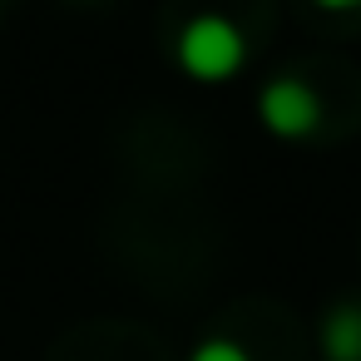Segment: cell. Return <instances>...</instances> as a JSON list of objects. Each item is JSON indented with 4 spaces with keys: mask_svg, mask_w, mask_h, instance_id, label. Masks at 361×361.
Instances as JSON below:
<instances>
[{
    "mask_svg": "<svg viewBox=\"0 0 361 361\" xmlns=\"http://www.w3.org/2000/svg\"><path fill=\"white\" fill-rule=\"evenodd\" d=\"M317 6H322V11H356L361 0H317Z\"/></svg>",
    "mask_w": 361,
    "mask_h": 361,
    "instance_id": "obj_5",
    "label": "cell"
},
{
    "mask_svg": "<svg viewBox=\"0 0 361 361\" xmlns=\"http://www.w3.org/2000/svg\"><path fill=\"white\" fill-rule=\"evenodd\" d=\"M257 114L277 139H307L322 124V99L302 80H272L257 99Z\"/></svg>",
    "mask_w": 361,
    "mask_h": 361,
    "instance_id": "obj_2",
    "label": "cell"
},
{
    "mask_svg": "<svg viewBox=\"0 0 361 361\" xmlns=\"http://www.w3.org/2000/svg\"><path fill=\"white\" fill-rule=\"evenodd\" d=\"M322 356L326 361H361V307H331L322 322Z\"/></svg>",
    "mask_w": 361,
    "mask_h": 361,
    "instance_id": "obj_3",
    "label": "cell"
},
{
    "mask_svg": "<svg viewBox=\"0 0 361 361\" xmlns=\"http://www.w3.org/2000/svg\"><path fill=\"white\" fill-rule=\"evenodd\" d=\"M193 361H252V356H247L238 341H223V336H218V341H203V346L193 351Z\"/></svg>",
    "mask_w": 361,
    "mask_h": 361,
    "instance_id": "obj_4",
    "label": "cell"
},
{
    "mask_svg": "<svg viewBox=\"0 0 361 361\" xmlns=\"http://www.w3.org/2000/svg\"><path fill=\"white\" fill-rule=\"evenodd\" d=\"M243 55H247V45H243L238 25L223 20V16H198V20H188L183 35H178V65H183L193 80H203V85L233 80V75L243 70Z\"/></svg>",
    "mask_w": 361,
    "mask_h": 361,
    "instance_id": "obj_1",
    "label": "cell"
}]
</instances>
